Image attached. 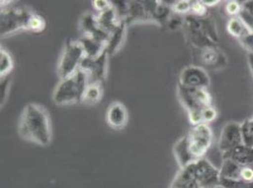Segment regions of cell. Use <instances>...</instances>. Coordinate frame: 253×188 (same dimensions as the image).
<instances>
[{
    "label": "cell",
    "mask_w": 253,
    "mask_h": 188,
    "mask_svg": "<svg viewBox=\"0 0 253 188\" xmlns=\"http://www.w3.org/2000/svg\"><path fill=\"white\" fill-rule=\"evenodd\" d=\"M222 159H229L240 166L253 165V148L241 144L222 155Z\"/></svg>",
    "instance_id": "obj_14"
},
{
    "label": "cell",
    "mask_w": 253,
    "mask_h": 188,
    "mask_svg": "<svg viewBox=\"0 0 253 188\" xmlns=\"http://www.w3.org/2000/svg\"><path fill=\"white\" fill-rule=\"evenodd\" d=\"M13 69V60L11 54L1 47L0 50V77L4 78L10 75Z\"/></svg>",
    "instance_id": "obj_22"
},
{
    "label": "cell",
    "mask_w": 253,
    "mask_h": 188,
    "mask_svg": "<svg viewBox=\"0 0 253 188\" xmlns=\"http://www.w3.org/2000/svg\"><path fill=\"white\" fill-rule=\"evenodd\" d=\"M207 11H208V8L203 4L202 1L192 2V7H191L192 15L202 18L207 15Z\"/></svg>",
    "instance_id": "obj_25"
},
{
    "label": "cell",
    "mask_w": 253,
    "mask_h": 188,
    "mask_svg": "<svg viewBox=\"0 0 253 188\" xmlns=\"http://www.w3.org/2000/svg\"><path fill=\"white\" fill-rule=\"evenodd\" d=\"M10 87H9V80H8V76L1 78V90H0V102H1V106L5 103L7 95H8V91H9Z\"/></svg>",
    "instance_id": "obj_29"
},
{
    "label": "cell",
    "mask_w": 253,
    "mask_h": 188,
    "mask_svg": "<svg viewBox=\"0 0 253 188\" xmlns=\"http://www.w3.org/2000/svg\"><path fill=\"white\" fill-rule=\"evenodd\" d=\"M227 31L230 35H232V37L236 38L237 40H240L244 36L252 32V31L249 29L246 23L240 18V16H235L231 17L227 23Z\"/></svg>",
    "instance_id": "obj_19"
},
{
    "label": "cell",
    "mask_w": 253,
    "mask_h": 188,
    "mask_svg": "<svg viewBox=\"0 0 253 188\" xmlns=\"http://www.w3.org/2000/svg\"><path fill=\"white\" fill-rule=\"evenodd\" d=\"M217 117V111L213 106H210L205 108L201 113V120L202 124L209 125L211 122H213Z\"/></svg>",
    "instance_id": "obj_26"
},
{
    "label": "cell",
    "mask_w": 253,
    "mask_h": 188,
    "mask_svg": "<svg viewBox=\"0 0 253 188\" xmlns=\"http://www.w3.org/2000/svg\"><path fill=\"white\" fill-rule=\"evenodd\" d=\"M191 7H192L191 1L181 0V1H177L174 4H172L171 9H172V11H174L176 14H184L187 12H191Z\"/></svg>",
    "instance_id": "obj_24"
},
{
    "label": "cell",
    "mask_w": 253,
    "mask_h": 188,
    "mask_svg": "<svg viewBox=\"0 0 253 188\" xmlns=\"http://www.w3.org/2000/svg\"><path fill=\"white\" fill-rule=\"evenodd\" d=\"M80 28L83 31V37L95 39L99 42H107L110 33L105 31L99 25L97 16L92 13H85L80 21Z\"/></svg>",
    "instance_id": "obj_12"
},
{
    "label": "cell",
    "mask_w": 253,
    "mask_h": 188,
    "mask_svg": "<svg viewBox=\"0 0 253 188\" xmlns=\"http://www.w3.org/2000/svg\"><path fill=\"white\" fill-rule=\"evenodd\" d=\"M88 84V75L82 69H79L72 75L62 79L56 86L53 92V102L58 105L83 103Z\"/></svg>",
    "instance_id": "obj_3"
},
{
    "label": "cell",
    "mask_w": 253,
    "mask_h": 188,
    "mask_svg": "<svg viewBox=\"0 0 253 188\" xmlns=\"http://www.w3.org/2000/svg\"><path fill=\"white\" fill-rule=\"evenodd\" d=\"M243 4L238 1H229L226 4V11L232 17L239 16L240 12L242 11Z\"/></svg>",
    "instance_id": "obj_27"
},
{
    "label": "cell",
    "mask_w": 253,
    "mask_h": 188,
    "mask_svg": "<svg viewBox=\"0 0 253 188\" xmlns=\"http://www.w3.org/2000/svg\"><path fill=\"white\" fill-rule=\"evenodd\" d=\"M186 145L193 161L196 162L204 158L210 150L213 139V134L209 125L201 124L192 126L185 136Z\"/></svg>",
    "instance_id": "obj_7"
},
{
    "label": "cell",
    "mask_w": 253,
    "mask_h": 188,
    "mask_svg": "<svg viewBox=\"0 0 253 188\" xmlns=\"http://www.w3.org/2000/svg\"><path fill=\"white\" fill-rule=\"evenodd\" d=\"M188 167L200 188H219V169L214 167L209 160L202 158L192 163Z\"/></svg>",
    "instance_id": "obj_8"
},
{
    "label": "cell",
    "mask_w": 253,
    "mask_h": 188,
    "mask_svg": "<svg viewBox=\"0 0 253 188\" xmlns=\"http://www.w3.org/2000/svg\"><path fill=\"white\" fill-rule=\"evenodd\" d=\"M248 63H249L250 70H251L253 76V55L252 54H248Z\"/></svg>",
    "instance_id": "obj_34"
},
{
    "label": "cell",
    "mask_w": 253,
    "mask_h": 188,
    "mask_svg": "<svg viewBox=\"0 0 253 188\" xmlns=\"http://www.w3.org/2000/svg\"><path fill=\"white\" fill-rule=\"evenodd\" d=\"M97 20L101 28L108 33L114 31L118 27V25L123 21L120 19L114 5L109 10L99 12V14L97 15Z\"/></svg>",
    "instance_id": "obj_16"
},
{
    "label": "cell",
    "mask_w": 253,
    "mask_h": 188,
    "mask_svg": "<svg viewBox=\"0 0 253 188\" xmlns=\"http://www.w3.org/2000/svg\"><path fill=\"white\" fill-rule=\"evenodd\" d=\"M203 2V4L208 8V7H211V6H215V5H217L218 3H220V1L219 0H215V1H213V0H211V1H208V0H206V1H202Z\"/></svg>",
    "instance_id": "obj_33"
},
{
    "label": "cell",
    "mask_w": 253,
    "mask_h": 188,
    "mask_svg": "<svg viewBox=\"0 0 253 188\" xmlns=\"http://www.w3.org/2000/svg\"><path fill=\"white\" fill-rule=\"evenodd\" d=\"M243 144L253 148V117L240 124Z\"/></svg>",
    "instance_id": "obj_23"
},
{
    "label": "cell",
    "mask_w": 253,
    "mask_h": 188,
    "mask_svg": "<svg viewBox=\"0 0 253 188\" xmlns=\"http://www.w3.org/2000/svg\"><path fill=\"white\" fill-rule=\"evenodd\" d=\"M243 9L253 15V1H246L243 3Z\"/></svg>",
    "instance_id": "obj_32"
},
{
    "label": "cell",
    "mask_w": 253,
    "mask_h": 188,
    "mask_svg": "<svg viewBox=\"0 0 253 188\" xmlns=\"http://www.w3.org/2000/svg\"><path fill=\"white\" fill-rule=\"evenodd\" d=\"M243 48L248 52V54L253 55V32H250L242 39L238 40Z\"/></svg>",
    "instance_id": "obj_28"
},
{
    "label": "cell",
    "mask_w": 253,
    "mask_h": 188,
    "mask_svg": "<svg viewBox=\"0 0 253 188\" xmlns=\"http://www.w3.org/2000/svg\"><path fill=\"white\" fill-rule=\"evenodd\" d=\"M127 120L128 114L126 107L120 102H114L107 108L106 122L113 129H123L126 125Z\"/></svg>",
    "instance_id": "obj_13"
},
{
    "label": "cell",
    "mask_w": 253,
    "mask_h": 188,
    "mask_svg": "<svg viewBox=\"0 0 253 188\" xmlns=\"http://www.w3.org/2000/svg\"><path fill=\"white\" fill-rule=\"evenodd\" d=\"M1 37L9 36L20 31L41 33L46 27V22L40 14L23 6L9 5L1 10L0 14Z\"/></svg>",
    "instance_id": "obj_2"
},
{
    "label": "cell",
    "mask_w": 253,
    "mask_h": 188,
    "mask_svg": "<svg viewBox=\"0 0 253 188\" xmlns=\"http://www.w3.org/2000/svg\"><path fill=\"white\" fill-rule=\"evenodd\" d=\"M222 58L221 51H219L215 46L207 47L201 50V60L208 66L218 65L221 62Z\"/></svg>",
    "instance_id": "obj_21"
},
{
    "label": "cell",
    "mask_w": 253,
    "mask_h": 188,
    "mask_svg": "<svg viewBox=\"0 0 253 188\" xmlns=\"http://www.w3.org/2000/svg\"><path fill=\"white\" fill-rule=\"evenodd\" d=\"M243 144L240 124L230 122L226 124L222 129L218 147L222 155L232 150L235 147Z\"/></svg>",
    "instance_id": "obj_11"
},
{
    "label": "cell",
    "mask_w": 253,
    "mask_h": 188,
    "mask_svg": "<svg viewBox=\"0 0 253 188\" xmlns=\"http://www.w3.org/2000/svg\"><path fill=\"white\" fill-rule=\"evenodd\" d=\"M240 18L246 23V25L249 27V29L253 32V15L245 11L242 8V11L240 12Z\"/></svg>",
    "instance_id": "obj_31"
},
{
    "label": "cell",
    "mask_w": 253,
    "mask_h": 188,
    "mask_svg": "<svg viewBox=\"0 0 253 188\" xmlns=\"http://www.w3.org/2000/svg\"><path fill=\"white\" fill-rule=\"evenodd\" d=\"M93 5L96 11L102 12V11H107L110 8H112L114 3L111 1H107V0H95L93 2Z\"/></svg>",
    "instance_id": "obj_30"
},
{
    "label": "cell",
    "mask_w": 253,
    "mask_h": 188,
    "mask_svg": "<svg viewBox=\"0 0 253 188\" xmlns=\"http://www.w3.org/2000/svg\"><path fill=\"white\" fill-rule=\"evenodd\" d=\"M86 58L83 44L80 40L68 39L64 43L63 53L57 67L60 79H64L76 73Z\"/></svg>",
    "instance_id": "obj_6"
},
{
    "label": "cell",
    "mask_w": 253,
    "mask_h": 188,
    "mask_svg": "<svg viewBox=\"0 0 253 188\" xmlns=\"http://www.w3.org/2000/svg\"><path fill=\"white\" fill-rule=\"evenodd\" d=\"M177 94L179 102L188 113L189 122L192 126L202 124V111L212 106V97L207 89H190L178 84Z\"/></svg>",
    "instance_id": "obj_4"
},
{
    "label": "cell",
    "mask_w": 253,
    "mask_h": 188,
    "mask_svg": "<svg viewBox=\"0 0 253 188\" xmlns=\"http://www.w3.org/2000/svg\"><path fill=\"white\" fill-rule=\"evenodd\" d=\"M170 188H201L192 174L190 167L180 168L174 178Z\"/></svg>",
    "instance_id": "obj_17"
},
{
    "label": "cell",
    "mask_w": 253,
    "mask_h": 188,
    "mask_svg": "<svg viewBox=\"0 0 253 188\" xmlns=\"http://www.w3.org/2000/svg\"><path fill=\"white\" fill-rule=\"evenodd\" d=\"M102 95L103 84L89 82L85 91L83 103L85 105H95L101 100Z\"/></svg>",
    "instance_id": "obj_20"
},
{
    "label": "cell",
    "mask_w": 253,
    "mask_h": 188,
    "mask_svg": "<svg viewBox=\"0 0 253 188\" xmlns=\"http://www.w3.org/2000/svg\"><path fill=\"white\" fill-rule=\"evenodd\" d=\"M219 175V188H253V165L240 166L229 159H223Z\"/></svg>",
    "instance_id": "obj_5"
},
{
    "label": "cell",
    "mask_w": 253,
    "mask_h": 188,
    "mask_svg": "<svg viewBox=\"0 0 253 188\" xmlns=\"http://www.w3.org/2000/svg\"><path fill=\"white\" fill-rule=\"evenodd\" d=\"M80 41L84 48L86 58L95 59L106 52L105 42H99L97 40L87 37H83L82 39H80Z\"/></svg>",
    "instance_id": "obj_18"
},
{
    "label": "cell",
    "mask_w": 253,
    "mask_h": 188,
    "mask_svg": "<svg viewBox=\"0 0 253 188\" xmlns=\"http://www.w3.org/2000/svg\"><path fill=\"white\" fill-rule=\"evenodd\" d=\"M126 31V23L125 21H122L114 31L110 33L109 39L106 42V52L108 53L109 56L115 54L120 49L121 45L124 42Z\"/></svg>",
    "instance_id": "obj_15"
},
{
    "label": "cell",
    "mask_w": 253,
    "mask_h": 188,
    "mask_svg": "<svg viewBox=\"0 0 253 188\" xmlns=\"http://www.w3.org/2000/svg\"><path fill=\"white\" fill-rule=\"evenodd\" d=\"M178 84L190 89H208L211 84V79L203 68L190 65L181 71Z\"/></svg>",
    "instance_id": "obj_9"
},
{
    "label": "cell",
    "mask_w": 253,
    "mask_h": 188,
    "mask_svg": "<svg viewBox=\"0 0 253 188\" xmlns=\"http://www.w3.org/2000/svg\"><path fill=\"white\" fill-rule=\"evenodd\" d=\"M18 134L38 146H48L52 140V125L46 109L34 103L26 105L19 119Z\"/></svg>",
    "instance_id": "obj_1"
},
{
    "label": "cell",
    "mask_w": 253,
    "mask_h": 188,
    "mask_svg": "<svg viewBox=\"0 0 253 188\" xmlns=\"http://www.w3.org/2000/svg\"><path fill=\"white\" fill-rule=\"evenodd\" d=\"M108 53L104 52L99 57L91 59L85 58L80 69H82L89 78V82L102 83L105 81L108 71Z\"/></svg>",
    "instance_id": "obj_10"
}]
</instances>
